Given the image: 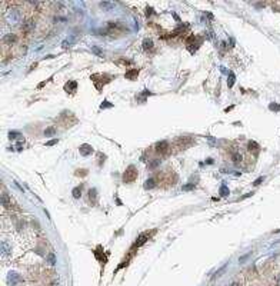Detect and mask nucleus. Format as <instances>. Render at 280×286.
<instances>
[{"label":"nucleus","instance_id":"4c0bfd02","mask_svg":"<svg viewBox=\"0 0 280 286\" xmlns=\"http://www.w3.org/2000/svg\"><path fill=\"white\" fill-rule=\"evenodd\" d=\"M260 182H263V177H259V179H257V180L254 182V185H256V186H257V185H260Z\"/></svg>","mask_w":280,"mask_h":286},{"label":"nucleus","instance_id":"7c9ffc66","mask_svg":"<svg viewBox=\"0 0 280 286\" xmlns=\"http://www.w3.org/2000/svg\"><path fill=\"white\" fill-rule=\"evenodd\" d=\"M74 175H76V176H86V175H87V170H85V169H79Z\"/></svg>","mask_w":280,"mask_h":286},{"label":"nucleus","instance_id":"393cba45","mask_svg":"<svg viewBox=\"0 0 280 286\" xmlns=\"http://www.w3.org/2000/svg\"><path fill=\"white\" fill-rule=\"evenodd\" d=\"M236 80V76L233 73H229V77H227V87H233V83Z\"/></svg>","mask_w":280,"mask_h":286},{"label":"nucleus","instance_id":"473e14b6","mask_svg":"<svg viewBox=\"0 0 280 286\" xmlns=\"http://www.w3.org/2000/svg\"><path fill=\"white\" fill-rule=\"evenodd\" d=\"M16 136H20L19 132H10L9 133V139H16Z\"/></svg>","mask_w":280,"mask_h":286},{"label":"nucleus","instance_id":"a19ab883","mask_svg":"<svg viewBox=\"0 0 280 286\" xmlns=\"http://www.w3.org/2000/svg\"><path fill=\"white\" fill-rule=\"evenodd\" d=\"M277 283H279V286H280V275H279V278H277Z\"/></svg>","mask_w":280,"mask_h":286},{"label":"nucleus","instance_id":"ddd939ff","mask_svg":"<svg viewBox=\"0 0 280 286\" xmlns=\"http://www.w3.org/2000/svg\"><path fill=\"white\" fill-rule=\"evenodd\" d=\"M10 255V245L6 240H1V256H9Z\"/></svg>","mask_w":280,"mask_h":286},{"label":"nucleus","instance_id":"f03ea898","mask_svg":"<svg viewBox=\"0 0 280 286\" xmlns=\"http://www.w3.org/2000/svg\"><path fill=\"white\" fill-rule=\"evenodd\" d=\"M136 179H137V169L132 165V166H129V168L126 169V172L123 173V182L124 183H132Z\"/></svg>","mask_w":280,"mask_h":286},{"label":"nucleus","instance_id":"58836bf2","mask_svg":"<svg viewBox=\"0 0 280 286\" xmlns=\"http://www.w3.org/2000/svg\"><path fill=\"white\" fill-rule=\"evenodd\" d=\"M229 286H240V285H239L237 282H233V283H230V285H229Z\"/></svg>","mask_w":280,"mask_h":286},{"label":"nucleus","instance_id":"cd10ccee","mask_svg":"<svg viewBox=\"0 0 280 286\" xmlns=\"http://www.w3.org/2000/svg\"><path fill=\"white\" fill-rule=\"evenodd\" d=\"M159 165H160V160L159 159H153L150 163H149V169H155V168H157Z\"/></svg>","mask_w":280,"mask_h":286},{"label":"nucleus","instance_id":"dca6fc26","mask_svg":"<svg viewBox=\"0 0 280 286\" xmlns=\"http://www.w3.org/2000/svg\"><path fill=\"white\" fill-rule=\"evenodd\" d=\"M155 186H156V180H155V179H147L146 183L143 185V187H144L146 190H150V189H153Z\"/></svg>","mask_w":280,"mask_h":286},{"label":"nucleus","instance_id":"72a5a7b5","mask_svg":"<svg viewBox=\"0 0 280 286\" xmlns=\"http://www.w3.org/2000/svg\"><path fill=\"white\" fill-rule=\"evenodd\" d=\"M107 106H109V107H113V104H112L110 102L105 100V102H103V104H102V109H105V107H107Z\"/></svg>","mask_w":280,"mask_h":286},{"label":"nucleus","instance_id":"2f4dec72","mask_svg":"<svg viewBox=\"0 0 280 286\" xmlns=\"http://www.w3.org/2000/svg\"><path fill=\"white\" fill-rule=\"evenodd\" d=\"M54 133V127H47L46 130H44V136H50Z\"/></svg>","mask_w":280,"mask_h":286},{"label":"nucleus","instance_id":"9d476101","mask_svg":"<svg viewBox=\"0 0 280 286\" xmlns=\"http://www.w3.org/2000/svg\"><path fill=\"white\" fill-rule=\"evenodd\" d=\"M76 89H77V82L76 80H69L67 83L64 84V90L67 92V93H74L76 92Z\"/></svg>","mask_w":280,"mask_h":286},{"label":"nucleus","instance_id":"f3484780","mask_svg":"<svg viewBox=\"0 0 280 286\" xmlns=\"http://www.w3.org/2000/svg\"><path fill=\"white\" fill-rule=\"evenodd\" d=\"M247 149L252 150V152H256V150H259V145H257L254 140H249V142H247Z\"/></svg>","mask_w":280,"mask_h":286},{"label":"nucleus","instance_id":"20e7f679","mask_svg":"<svg viewBox=\"0 0 280 286\" xmlns=\"http://www.w3.org/2000/svg\"><path fill=\"white\" fill-rule=\"evenodd\" d=\"M192 143V137H187V136H182V137H177L175 140V146L179 149V150H183L186 149L189 145Z\"/></svg>","mask_w":280,"mask_h":286},{"label":"nucleus","instance_id":"412c9836","mask_svg":"<svg viewBox=\"0 0 280 286\" xmlns=\"http://www.w3.org/2000/svg\"><path fill=\"white\" fill-rule=\"evenodd\" d=\"M99 6H100L102 9H107V10H109V9L114 7V3H113V1H100Z\"/></svg>","mask_w":280,"mask_h":286},{"label":"nucleus","instance_id":"c9c22d12","mask_svg":"<svg viewBox=\"0 0 280 286\" xmlns=\"http://www.w3.org/2000/svg\"><path fill=\"white\" fill-rule=\"evenodd\" d=\"M192 189H194V185H186V186H183V190H192Z\"/></svg>","mask_w":280,"mask_h":286},{"label":"nucleus","instance_id":"423d86ee","mask_svg":"<svg viewBox=\"0 0 280 286\" xmlns=\"http://www.w3.org/2000/svg\"><path fill=\"white\" fill-rule=\"evenodd\" d=\"M20 280H21V278H20V275H19L17 272H13V270H12V272L7 273V279H6L7 285L15 286V285H17Z\"/></svg>","mask_w":280,"mask_h":286},{"label":"nucleus","instance_id":"aec40b11","mask_svg":"<svg viewBox=\"0 0 280 286\" xmlns=\"http://www.w3.org/2000/svg\"><path fill=\"white\" fill-rule=\"evenodd\" d=\"M71 195H73V198H74V199H79V198L82 196V186L74 187V189H73V192H71Z\"/></svg>","mask_w":280,"mask_h":286},{"label":"nucleus","instance_id":"6e6552de","mask_svg":"<svg viewBox=\"0 0 280 286\" xmlns=\"http://www.w3.org/2000/svg\"><path fill=\"white\" fill-rule=\"evenodd\" d=\"M94 256L102 262V265H105L106 260H107V252H103V249H102V246H97V249L94 251Z\"/></svg>","mask_w":280,"mask_h":286},{"label":"nucleus","instance_id":"e433bc0d","mask_svg":"<svg viewBox=\"0 0 280 286\" xmlns=\"http://www.w3.org/2000/svg\"><path fill=\"white\" fill-rule=\"evenodd\" d=\"M152 13H153V9H152V7H147V12H146V16L149 17V16H150V15H152Z\"/></svg>","mask_w":280,"mask_h":286},{"label":"nucleus","instance_id":"c756f323","mask_svg":"<svg viewBox=\"0 0 280 286\" xmlns=\"http://www.w3.org/2000/svg\"><path fill=\"white\" fill-rule=\"evenodd\" d=\"M269 109H270V110H273V112H277V110H280V104H279V103H270Z\"/></svg>","mask_w":280,"mask_h":286},{"label":"nucleus","instance_id":"ea45409f","mask_svg":"<svg viewBox=\"0 0 280 286\" xmlns=\"http://www.w3.org/2000/svg\"><path fill=\"white\" fill-rule=\"evenodd\" d=\"M207 165H210V163H213V159H207V162H206Z\"/></svg>","mask_w":280,"mask_h":286},{"label":"nucleus","instance_id":"b1692460","mask_svg":"<svg viewBox=\"0 0 280 286\" xmlns=\"http://www.w3.org/2000/svg\"><path fill=\"white\" fill-rule=\"evenodd\" d=\"M23 29H24V30H33V29H35V22H33V20H27V22L24 23Z\"/></svg>","mask_w":280,"mask_h":286},{"label":"nucleus","instance_id":"6ab92c4d","mask_svg":"<svg viewBox=\"0 0 280 286\" xmlns=\"http://www.w3.org/2000/svg\"><path fill=\"white\" fill-rule=\"evenodd\" d=\"M91 51L94 53V54H97V56H100V57H103L105 56V51L102 47H99V46H91Z\"/></svg>","mask_w":280,"mask_h":286},{"label":"nucleus","instance_id":"f257e3e1","mask_svg":"<svg viewBox=\"0 0 280 286\" xmlns=\"http://www.w3.org/2000/svg\"><path fill=\"white\" fill-rule=\"evenodd\" d=\"M90 79L94 82V86H96V89L100 92L102 89H103V84L109 83V82H112V79H113V76H109V74H105V77H103V74H91L90 76Z\"/></svg>","mask_w":280,"mask_h":286},{"label":"nucleus","instance_id":"2eb2a0df","mask_svg":"<svg viewBox=\"0 0 280 286\" xmlns=\"http://www.w3.org/2000/svg\"><path fill=\"white\" fill-rule=\"evenodd\" d=\"M96 198H97V190L94 187H91L89 190V200H90L91 205H96Z\"/></svg>","mask_w":280,"mask_h":286},{"label":"nucleus","instance_id":"c85d7f7f","mask_svg":"<svg viewBox=\"0 0 280 286\" xmlns=\"http://www.w3.org/2000/svg\"><path fill=\"white\" fill-rule=\"evenodd\" d=\"M47 262L50 263V265H56V256H54V253H49V256H47Z\"/></svg>","mask_w":280,"mask_h":286},{"label":"nucleus","instance_id":"4be33fe9","mask_svg":"<svg viewBox=\"0 0 280 286\" xmlns=\"http://www.w3.org/2000/svg\"><path fill=\"white\" fill-rule=\"evenodd\" d=\"M9 203H10V200H9V195L6 193V192H3L1 193V206H9Z\"/></svg>","mask_w":280,"mask_h":286},{"label":"nucleus","instance_id":"a878e982","mask_svg":"<svg viewBox=\"0 0 280 286\" xmlns=\"http://www.w3.org/2000/svg\"><path fill=\"white\" fill-rule=\"evenodd\" d=\"M229 193H230V190H229V187L226 185H223L222 187H220V196H229Z\"/></svg>","mask_w":280,"mask_h":286},{"label":"nucleus","instance_id":"bb28decb","mask_svg":"<svg viewBox=\"0 0 280 286\" xmlns=\"http://www.w3.org/2000/svg\"><path fill=\"white\" fill-rule=\"evenodd\" d=\"M231 159H233V162H234V163H240V162L243 160V156H242L240 153H234V154L231 156Z\"/></svg>","mask_w":280,"mask_h":286},{"label":"nucleus","instance_id":"a211bd4d","mask_svg":"<svg viewBox=\"0 0 280 286\" xmlns=\"http://www.w3.org/2000/svg\"><path fill=\"white\" fill-rule=\"evenodd\" d=\"M3 42H4V43H7V45H10V43L16 42V34H6V36L3 37Z\"/></svg>","mask_w":280,"mask_h":286},{"label":"nucleus","instance_id":"4468645a","mask_svg":"<svg viewBox=\"0 0 280 286\" xmlns=\"http://www.w3.org/2000/svg\"><path fill=\"white\" fill-rule=\"evenodd\" d=\"M141 47H143V50L149 51L153 49V40L152 39H144L143 42H141Z\"/></svg>","mask_w":280,"mask_h":286},{"label":"nucleus","instance_id":"0eeeda50","mask_svg":"<svg viewBox=\"0 0 280 286\" xmlns=\"http://www.w3.org/2000/svg\"><path fill=\"white\" fill-rule=\"evenodd\" d=\"M167 148H169V143H167L166 140H160V142H157V143L155 145V150H156V153H160V154L166 153V152H167Z\"/></svg>","mask_w":280,"mask_h":286},{"label":"nucleus","instance_id":"9b49d317","mask_svg":"<svg viewBox=\"0 0 280 286\" xmlns=\"http://www.w3.org/2000/svg\"><path fill=\"white\" fill-rule=\"evenodd\" d=\"M79 152H80V154L82 156H90L91 153H93V148L90 146V145H82L80 146V149H79Z\"/></svg>","mask_w":280,"mask_h":286},{"label":"nucleus","instance_id":"f8f14e48","mask_svg":"<svg viewBox=\"0 0 280 286\" xmlns=\"http://www.w3.org/2000/svg\"><path fill=\"white\" fill-rule=\"evenodd\" d=\"M124 76H126V79H129V80H136L137 76H139V69H130V70L126 72Z\"/></svg>","mask_w":280,"mask_h":286},{"label":"nucleus","instance_id":"7ed1b4c3","mask_svg":"<svg viewBox=\"0 0 280 286\" xmlns=\"http://www.w3.org/2000/svg\"><path fill=\"white\" fill-rule=\"evenodd\" d=\"M106 32L107 33H113V34H122L126 32V27L123 26L122 23H117V22H109L107 26H106Z\"/></svg>","mask_w":280,"mask_h":286},{"label":"nucleus","instance_id":"39448f33","mask_svg":"<svg viewBox=\"0 0 280 286\" xmlns=\"http://www.w3.org/2000/svg\"><path fill=\"white\" fill-rule=\"evenodd\" d=\"M200 43H202V40L197 37V36H190L189 39H187V49L194 53L196 49H199L200 47Z\"/></svg>","mask_w":280,"mask_h":286},{"label":"nucleus","instance_id":"f704fd0d","mask_svg":"<svg viewBox=\"0 0 280 286\" xmlns=\"http://www.w3.org/2000/svg\"><path fill=\"white\" fill-rule=\"evenodd\" d=\"M56 143H57V139H53V140L46 142V146H53V145H56Z\"/></svg>","mask_w":280,"mask_h":286},{"label":"nucleus","instance_id":"1a4fd4ad","mask_svg":"<svg viewBox=\"0 0 280 286\" xmlns=\"http://www.w3.org/2000/svg\"><path fill=\"white\" fill-rule=\"evenodd\" d=\"M74 43H76V37H74L73 34H70V36H67V37L62 42V47H63V49H69V47H71Z\"/></svg>","mask_w":280,"mask_h":286},{"label":"nucleus","instance_id":"5701e85b","mask_svg":"<svg viewBox=\"0 0 280 286\" xmlns=\"http://www.w3.org/2000/svg\"><path fill=\"white\" fill-rule=\"evenodd\" d=\"M147 240V235H141V236H139L137 237V242L134 243V248H139V246H141L144 242Z\"/></svg>","mask_w":280,"mask_h":286}]
</instances>
